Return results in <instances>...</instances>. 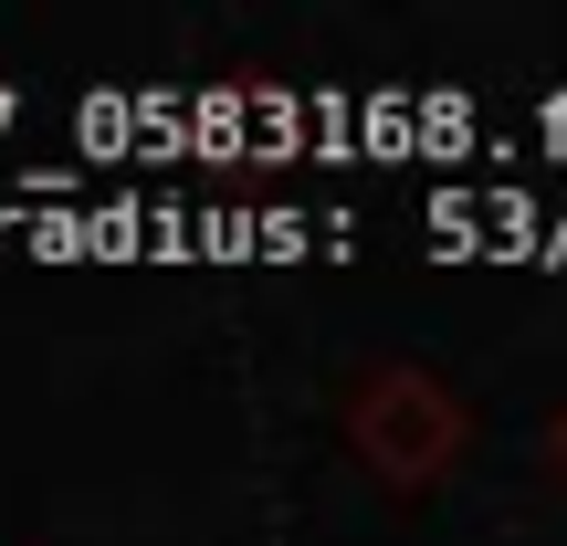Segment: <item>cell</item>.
Here are the masks:
<instances>
[{
	"mask_svg": "<svg viewBox=\"0 0 567 546\" xmlns=\"http://www.w3.org/2000/svg\"><path fill=\"white\" fill-rule=\"evenodd\" d=\"M189 147L200 168H231L252 147V84H189Z\"/></svg>",
	"mask_w": 567,
	"mask_h": 546,
	"instance_id": "6da1fadb",
	"label": "cell"
},
{
	"mask_svg": "<svg viewBox=\"0 0 567 546\" xmlns=\"http://www.w3.org/2000/svg\"><path fill=\"white\" fill-rule=\"evenodd\" d=\"M74 147L84 158H137V84H95L74 105Z\"/></svg>",
	"mask_w": 567,
	"mask_h": 546,
	"instance_id": "7a4b0ae2",
	"label": "cell"
},
{
	"mask_svg": "<svg viewBox=\"0 0 567 546\" xmlns=\"http://www.w3.org/2000/svg\"><path fill=\"white\" fill-rule=\"evenodd\" d=\"M305 137H316V158H358V105H347L337 84H316V105H305Z\"/></svg>",
	"mask_w": 567,
	"mask_h": 546,
	"instance_id": "3957f363",
	"label": "cell"
},
{
	"mask_svg": "<svg viewBox=\"0 0 567 546\" xmlns=\"http://www.w3.org/2000/svg\"><path fill=\"white\" fill-rule=\"evenodd\" d=\"M295 137H305V105L274 95V84H252V147L274 158V147H295Z\"/></svg>",
	"mask_w": 567,
	"mask_h": 546,
	"instance_id": "277c9868",
	"label": "cell"
},
{
	"mask_svg": "<svg viewBox=\"0 0 567 546\" xmlns=\"http://www.w3.org/2000/svg\"><path fill=\"white\" fill-rule=\"evenodd\" d=\"M11 126H21V84H0V137H11Z\"/></svg>",
	"mask_w": 567,
	"mask_h": 546,
	"instance_id": "5b68a950",
	"label": "cell"
}]
</instances>
